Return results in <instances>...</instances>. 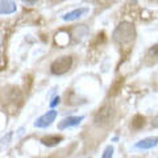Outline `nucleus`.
<instances>
[{"mask_svg": "<svg viewBox=\"0 0 158 158\" xmlns=\"http://www.w3.org/2000/svg\"><path fill=\"white\" fill-rule=\"evenodd\" d=\"M112 40L120 46H127L136 40V28L132 23L123 21L115 28L112 33Z\"/></svg>", "mask_w": 158, "mask_h": 158, "instance_id": "obj_1", "label": "nucleus"}, {"mask_svg": "<svg viewBox=\"0 0 158 158\" xmlns=\"http://www.w3.org/2000/svg\"><path fill=\"white\" fill-rule=\"evenodd\" d=\"M73 66V58L70 56H63L57 58L56 61H53L50 65V71L54 75H62V74L67 73Z\"/></svg>", "mask_w": 158, "mask_h": 158, "instance_id": "obj_2", "label": "nucleus"}, {"mask_svg": "<svg viewBox=\"0 0 158 158\" xmlns=\"http://www.w3.org/2000/svg\"><path fill=\"white\" fill-rule=\"evenodd\" d=\"M58 116V112L56 110H50L46 113H44L42 116H40L36 121H34V127L36 128H48L49 125L53 124V121H56Z\"/></svg>", "mask_w": 158, "mask_h": 158, "instance_id": "obj_3", "label": "nucleus"}, {"mask_svg": "<svg viewBox=\"0 0 158 158\" xmlns=\"http://www.w3.org/2000/svg\"><path fill=\"white\" fill-rule=\"evenodd\" d=\"M88 12H90V8L88 7H79L77 9H73V11L65 13L62 16V20L63 21H75V20L85 17Z\"/></svg>", "mask_w": 158, "mask_h": 158, "instance_id": "obj_4", "label": "nucleus"}, {"mask_svg": "<svg viewBox=\"0 0 158 158\" xmlns=\"http://www.w3.org/2000/svg\"><path fill=\"white\" fill-rule=\"evenodd\" d=\"M83 120H85V116H69V117H65L62 121L58 123V129L63 131V129H67V128L77 127V125L81 124Z\"/></svg>", "mask_w": 158, "mask_h": 158, "instance_id": "obj_5", "label": "nucleus"}, {"mask_svg": "<svg viewBox=\"0 0 158 158\" xmlns=\"http://www.w3.org/2000/svg\"><path fill=\"white\" fill-rule=\"evenodd\" d=\"M157 145H158V136H149L136 142L135 148L136 149H141V150H149V149L156 148Z\"/></svg>", "mask_w": 158, "mask_h": 158, "instance_id": "obj_6", "label": "nucleus"}, {"mask_svg": "<svg viewBox=\"0 0 158 158\" xmlns=\"http://www.w3.org/2000/svg\"><path fill=\"white\" fill-rule=\"evenodd\" d=\"M112 120V108L111 107H104L102 108L100 111L98 112V115L95 117V121L96 124H100V125H106L108 124Z\"/></svg>", "mask_w": 158, "mask_h": 158, "instance_id": "obj_7", "label": "nucleus"}, {"mask_svg": "<svg viewBox=\"0 0 158 158\" xmlns=\"http://www.w3.org/2000/svg\"><path fill=\"white\" fill-rule=\"evenodd\" d=\"M17 11V6L13 0H0V15H12Z\"/></svg>", "mask_w": 158, "mask_h": 158, "instance_id": "obj_8", "label": "nucleus"}, {"mask_svg": "<svg viewBox=\"0 0 158 158\" xmlns=\"http://www.w3.org/2000/svg\"><path fill=\"white\" fill-rule=\"evenodd\" d=\"M87 33H88V28L86 25H75L70 32V34L73 37H75L77 41H81L83 37L87 36Z\"/></svg>", "mask_w": 158, "mask_h": 158, "instance_id": "obj_9", "label": "nucleus"}, {"mask_svg": "<svg viewBox=\"0 0 158 158\" xmlns=\"http://www.w3.org/2000/svg\"><path fill=\"white\" fill-rule=\"evenodd\" d=\"M63 140L62 138V136H48V137H44L42 140H41V142L45 146H49V148H52V146H56V145H58L59 142H61Z\"/></svg>", "mask_w": 158, "mask_h": 158, "instance_id": "obj_10", "label": "nucleus"}, {"mask_svg": "<svg viewBox=\"0 0 158 158\" xmlns=\"http://www.w3.org/2000/svg\"><path fill=\"white\" fill-rule=\"evenodd\" d=\"M132 128L133 129H136V131H138V129H141L142 127L145 125V117L144 116H141V115H136L135 117H133V120H132Z\"/></svg>", "mask_w": 158, "mask_h": 158, "instance_id": "obj_11", "label": "nucleus"}, {"mask_svg": "<svg viewBox=\"0 0 158 158\" xmlns=\"http://www.w3.org/2000/svg\"><path fill=\"white\" fill-rule=\"evenodd\" d=\"M146 58L152 59L153 62L158 61V44H156L154 46H152L149 49V52H148V54H146Z\"/></svg>", "mask_w": 158, "mask_h": 158, "instance_id": "obj_12", "label": "nucleus"}, {"mask_svg": "<svg viewBox=\"0 0 158 158\" xmlns=\"http://www.w3.org/2000/svg\"><path fill=\"white\" fill-rule=\"evenodd\" d=\"M113 152H115V148L112 145H107L102 153V158H113Z\"/></svg>", "mask_w": 158, "mask_h": 158, "instance_id": "obj_13", "label": "nucleus"}, {"mask_svg": "<svg viewBox=\"0 0 158 158\" xmlns=\"http://www.w3.org/2000/svg\"><path fill=\"white\" fill-rule=\"evenodd\" d=\"M11 138H12V132H9V133H7V135L2 138V140H0V149L7 148L9 145V142H11Z\"/></svg>", "mask_w": 158, "mask_h": 158, "instance_id": "obj_14", "label": "nucleus"}, {"mask_svg": "<svg viewBox=\"0 0 158 158\" xmlns=\"http://www.w3.org/2000/svg\"><path fill=\"white\" fill-rule=\"evenodd\" d=\"M59 102H61V98H59V96H56V98L53 99V102H50V107H52V108H53V107H56L57 104H59Z\"/></svg>", "mask_w": 158, "mask_h": 158, "instance_id": "obj_15", "label": "nucleus"}, {"mask_svg": "<svg viewBox=\"0 0 158 158\" xmlns=\"http://www.w3.org/2000/svg\"><path fill=\"white\" fill-rule=\"evenodd\" d=\"M24 3H27V4H31V6H33V4H36L38 0H23Z\"/></svg>", "mask_w": 158, "mask_h": 158, "instance_id": "obj_16", "label": "nucleus"}, {"mask_svg": "<svg viewBox=\"0 0 158 158\" xmlns=\"http://www.w3.org/2000/svg\"><path fill=\"white\" fill-rule=\"evenodd\" d=\"M153 125H154V127H158V116L156 117V120H154V123H153Z\"/></svg>", "mask_w": 158, "mask_h": 158, "instance_id": "obj_17", "label": "nucleus"}]
</instances>
